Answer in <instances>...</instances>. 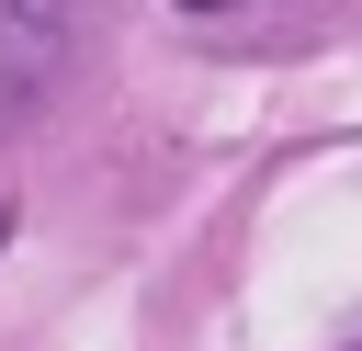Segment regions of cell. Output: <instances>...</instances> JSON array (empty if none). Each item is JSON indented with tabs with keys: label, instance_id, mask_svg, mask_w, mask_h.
I'll return each mask as SVG.
<instances>
[{
	"label": "cell",
	"instance_id": "obj_1",
	"mask_svg": "<svg viewBox=\"0 0 362 351\" xmlns=\"http://www.w3.org/2000/svg\"><path fill=\"white\" fill-rule=\"evenodd\" d=\"M68 34H79V0H0V136L57 91Z\"/></svg>",
	"mask_w": 362,
	"mask_h": 351
},
{
	"label": "cell",
	"instance_id": "obj_2",
	"mask_svg": "<svg viewBox=\"0 0 362 351\" xmlns=\"http://www.w3.org/2000/svg\"><path fill=\"white\" fill-rule=\"evenodd\" d=\"M181 11H238V0H181Z\"/></svg>",
	"mask_w": 362,
	"mask_h": 351
}]
</instances>
